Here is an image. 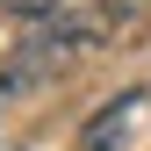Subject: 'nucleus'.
<instances>
[{
    "instance_id": "f257e3e1",
    "label": "nucleus",
    "mask_w": 151,
    "mask_h": 151,
    "mask_svg": "<svg viewBox=\"0 0 151 151\" xmlns=\"http://www.w3.org/2000/svg\"><path fill=\"white\" fill-rule=\"evenodd\" d=\"M0 7H7V14H29V22H36V14H50L58 0H0Z\"/></svg>"
}]
</instances>
